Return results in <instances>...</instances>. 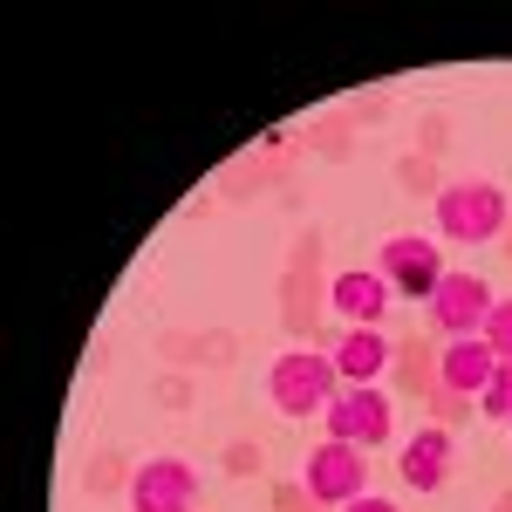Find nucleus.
Masks as SVG:
<instances>
[{"mask_svg": "<svg viewBox=\"0 0 512 512\" xmlns=\"http://www.w3.org/2000/svg\"><path fill=\"white\" fill-rule=\"evenodd\" d=\"M478 342L499 355V362H512V301H492V315H485V328H478Z\"/></svg>", "mask_w": 512, "mask_h": 512, "instance_id": "ddd939ff", "label": "nucleus"}, {"mask_svg": "<svg viewBox=\"0 0 512 512\" xmlns=\"http://www.w3.org/2000/svg\"><path fill=\"white\" fill-rule=\"evenodd\" d=\"M478 410H485L492 424H512V362H499V369H492V383L478 390Z\"/></svg>", "mask_w": 512, "mask_h": 512, "instance_id": "f8f14e48", "label": "nucleus"}, {"mask_svg": "<svg viewBox=\"0 0 512 512\" xmlns=\"http://www.w3.org/2000/svg\"><path fill=\"white\" fill-rule=\"evenodd\" d=\"M485 315H492V287L478 274H444L431 294V321L458 342V335H478L485 328Z\"/></svg>", "mask_w": 512, "mask_h": 512, "instance_id": "423d86ee", "label": "nucleus"}, {"mask_svg": "<svg viewBox=\"0 0 512 512\" xmlns=\"http://www.w3.org/2000/svg\"><path fill=\"white\" fill-rule=\"evenodd\" d=\"M437 233L458 239V246H485V239L506 233V192L499 185H451V192H437Z\"/></svg>", "mask_w": 512, "mask_h": 512, "instance_id": "f03ea898", "label": "nucleus"}, {"mask_svg": "<svg viewBox=\"0 0 512 512\" xmlns=\"http://www.w3.org/2000/svg\"><path fill=\"white\" fill-rule=\"evenodd\" d=\"M451 465H458V458H451V437L437 431V424H431V431H417L410 444H403V458H396V472H403L410 492H444Z\"/></svg>", "mask_w": 512, "mask_h": 512, "instance_id": "6e6552de", "label": "nucleus"}, {"mask_svg": "<svg viewBox=\"0 0 512 512\" xmlns=\"http://www.w3.org/2000/svg\"><path fill=\"white\" fill-rule=\"evenodd\" d=\"M328 301H335V315H342V321L376 328V321H383V308H390V280H383V274H335Z\"/></svg>", "mask_w": 512, "mask_h": 512, "instance_id": "9d476101", "label": "nucleus"}, {"mask_svg": "<svg viewBox=\"0 0 512 512\" xmlns=\"http://www.w3.org/2000/svg\"><path fill=\"white\" fill-rule=\"evenodd\" d=\"M335 362L328 355H308V349H294V355H280L274 369H267V403H274L280 417H328V403H335Z\"/></svg>", "mask_w": 512, "mask_h": 512, "instance_id": "f257e3e1", "label": "nucleus"}, {"mask_svg": "<svg viewBox=\"0 0 512 512\" xmlns=\"http://www.w3.org/2000/svg\"><path fill=\"white\" fill-rule=\"evenodd\" d=\"M198 506V472L185 458H144L130 478V512H192Z\"/></svg>", "mask_w": 512, "mask_h": 512, "instance_id": "20e7f679", "label": "nucleus"}, {"mask_svg": "<svg viewBox=\"0 0 512 512\" xmlns=\"http://www.w3.org/2000/svg\"><path fill=\"white\" fill-rule=\"evenodd\" d=\"M342 512H403V506H390V499H376V492H362V499H349Z\"/></svg>", "mask_w": 512, "mask_h": 512, "instance_id": "4468645a", "label": "nucleus"}, {"mask_svg": "<svg viewBox=\"0 0 512 512\" xmlns=\"http://www.w3.org/2000/svg\"><path fill=\"white\" fill-rule=\"evenodd\" d=\"M376 274L390 280L396 294H424V301H431V294H437V280H444L437 239H417V233L383 239V260H376Z\"/></svg>", "mask_w": 512, "mask_h": 512, "instance_id": "39448f33", "label": "nucleus"}, {"mask_svg": "<svg viewBox=\"0 0 512 512\" xmlns=\"http://www.w3.org/2000/svg\"><path fill=\"white\" fill-rule=\"evenodd\" d=\"M383 369H390V342H383L376 328H349L342 349H335V376L355 390V383H376Z\"/></svg>", "mask_w": 512, "mask_h": 512, "instance_id": "9b49d317", "label": "nucleus"}, {"mask_svg": "<svg viewBox=\"0 0 512 512\" xmlns=\"http://www.w3.org/2000/svg\"><path fill=\"white\" fill-rule=\"evenodd\" d=\"M301 485H308V499H321V506H349V499H362V492H369V458H362V444L321 437L315 451H308Z\"/></svg>", "mask_w": 512, "mask_h": 512, "instance_id": "7ed1b4c3", "label": "nucleus"}, {"mask_svg": "<svg viewBox=\"0 0 512 512\" xmlns=\"http://www.w3.org/2000/svg\"><path fill=\"white\" fill-rule=\"evenodd\" d=\"M328 437H342V444H383L390 437V396L369 390V383H355L328 403Z\"/></svg>", "mask_w": 512, "mask_h": 512, "instance_id": "0eeeda50", "label": "nucleus"}, {"mask_svg": "<svg viewBox=\"0 0 512 512\" xmlns=\"http://www.w3.org/2000/svg\"><path fill=\"white\" fill-rule=\"evenodd\" d=\"M492 369H499V355L485 349L478 335H458L451 349H444V362H437V383H444V396H465V390H485L492 383Z\"/></svg>", "mask_w": 512, "mask_h": 512, "instance_id": "1a4fd4ad", "label": "nucleus"}]
</instances>
